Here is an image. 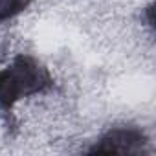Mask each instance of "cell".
<instances>
[{"instance_id":"6da1fadb","label":"cell","mask_w":156,"mask_h":156,"mask_svg":"<svg viewBox=\"0 0 156 156\" xmlns=\"http://www.w3.org/2000/svg\"><path fill=\"white\" fill-rule=\"evenodd\" d=\"M51 85L48 70L33 57L20 55L0 68V107L11 108L24 98L37 96Z\"/></svg>"},{"instance_id":"7a4b0ae2","label":"cell","mask_w":156,"mask_h":156,"mask_svg":"<svg viewBox=\"0 0 156 156\" xmlns=\"http://www.w3.org/2000/svg\"><path fill=\"white\" fill-rule=\"evenodd\" d=\"M145 143V138L140 130L134 129H114L107 136L101 138V141L90 151L99 154H130L138 152L141 145Z\"/></svg>"},{"instance_id":"3957f363","label":"cell","mask_w":156,"mask_h":156,"mask_svg":"<svg viewBox=\"0 0 156 156\" xmlns=\"http://www.w3.org/2000/svg\"><path fill=\"white\" fill-rule=\"evenodd\" d=\"M28 6V0H0V24L17 17Z\"/></svg>"}]
</instances>
